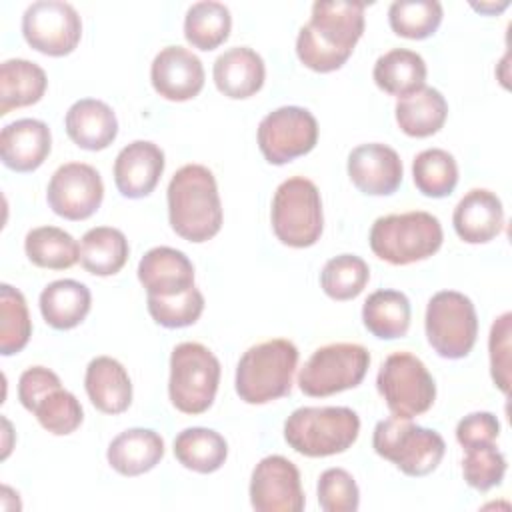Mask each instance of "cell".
<instances>
[{"instance_id":"6da1fadb","label":"cell","mask_w":512,"mask_h":512,"mask_svg":"<svg viewBox=\"0 0 512 512\" xmlns=\"http://www.w3.org/2000/svg\"><path fill=\"white\" fill-rule=\"evenodd\" d=\"M364 2L318 0L312 4L310 22L296 38L300 62L314 72H334L352 56L364 32Z\"/></svg>"},{"instance_id":"7a4b0ae2","label":"cell","mask_w":512,"mask_h":512,"mask_svg":"<svg viewBox=\"0 0 512 512\" xmlns=\"http://www.w3.org/2000/svg\"><path fill=\"white\" fill-rule=\"evenodd\" d=\"M172 230L188 242H206L222 228V202L212 170L202 164L178 168L166 190Z\"/></svg>"},{"instance_id":"3957f363","label":"cell","mask_w":512,"mask_h":512,"mask_svg":"<svg viewBox=\"0 0 512 512\" xmlns=\"http://www.w3.org/2000/svg\"><path fill=\"white\" fill-rule=\"evenodd\" d=\"M360 434V418L346 406H302L284 422V440L308 458L346 452Z\"/></svg>"},{"instance_id":"277c9868","label":"cell","mask_w":512,"mask_h":512,"mask_svg":"<svg viewBox=\"0 0 512 512\" xmlns=\"http://www.w3.org/2000/svg\"><path fill=\"white\" fill-rule=\"evenodd\" d=\"M298 348L286 338H272L250 346L236 366V394L246 404H266L292 390Z\"/></svg>"},{"instance_id":"5b68a950","label":"cell","mask_w":512,"mask_h":512,"mask_svg":"<svg viewBox=\"0 0 512 512\" xmlns=\"http://www.w3.org/2000/svg\"><path fill=\"white\" fill-rule=\"evenodd\" d=\"M442 240L440 220L424 210L380 216L374 220L368 236L372 252L394 266H406L434 256Z\"/></svg>"},{"instance_id":"8992f818","label":"cell","mask_w":512,"mask_h":512,"mask_svg":"<svg viewBox=\"0 0 512 512\" xmlns=\"http://www.w3.org/2000/svg\"><path fill=\"white\" fill-rule=\"evenodd\" d=\"M372 446L378 456L414 478L434 472L446 452L444 438L436 430L416 426L410 418L400 416H390L376 424Z\"/></svg>"},{"instance_id":"52a82bcc","label":"cell","mask_w":512,"mask_h":512,"mask_svg":"<svg viewBox=\"0 0 512 512\" xmlns=\"http://www.w3.org/2000/svg\"><path fill=\"white\" fill-rule=\"evenodd\" d=\"M220 362L200 342H180L170 354L168 396L184 414L206 412L218 392Z\"/></svg>"},{"instance_id":"ba28073f","label":"cell","mask_w":512,"mask_h":512,"mask_svg":"<svg viewBox=\"0 0 512 512\" xmlns=\"http://www.w3.org/2000/svg\"><path fill=\"white\" fill-rule=\"evenodd\" d=\"M270 220L282 244L292 248L314 246L324 228L322 200L316 184L304 176L284 180L274 192Z\"/></svg>"},{"instance_id":"9c48e42d","label":"cell","mask_w":512,"mask_h":512,"mask_svg":"<svg viewBox=\"0 0 512 512\" xmlns=\"http://www.w3.org/2000/svg\"><path fill=\"white\" fill-rule=\"evenodd\" d=\"M370 366V352L362 344L334 342L320 346L304 362L298 386L306 396L324 398L356 388Z\"/></svg>"},{"instance_id":"30bf717a","label":"cell","mask_w":512,"mask_h":512,"mask_svg":"<svg viewBox=\"0 0 512 512\" xmlns=\"http://www.w3.org/2000/svg\"><path fill=\"white\" fill-rule=\"evenodd\" d=\"M424 328L434 352L448 360L470 354L478 336V316L472 300L456 290L436 292L426 306Z\"/></svg>"},{"instance_id":"8fae6325","label":"cell","mask_w":512,"mask_h":512,"mask_svg":"<svg viewBox=\"0 0 512 512\" xmlns=\"http://www.w3.org/2000/svg\"><path fill=\"white\" fill-rule=\"evenodd\" d=\"M376 386L392 416L414 418L436 400V382L424 362L410 352L390 354L378 370Z\"/></svg>"},{"instance_id":"7c38bea8","label":"cell","mask_w":512,"mask_h":512,"mask_svg":"<svg viewBox=\"0 0 512 512\" xmlns=\"http://www.w3.org/2000/svg\"><path fill=\"white\" fill-rule=\"evenodd\" d=\"M256 138L266 162L282 166L316 146L318 122L302 106H280L260 120Z\"/></svg>"},{"instance_id":"4fadbf2b","label":"cell","mask_w":512,"mask_h":512,"mask_svg":"<svg viewBox=\"0 0 512 512\" xmlns=\"http://www.w3.org/2000/svg\"><path fill=\"white\" fill-rule=\"evenodd\" d=\"M24 40L46 56L70 54L82 38V20L76 8L62 0L32 2L22 16Z\"/></svg>"},{"instance_id":"5bb4252c","label":"cell","mask_w":512,"mask_h":512,"mask_svg":"<svg viewBox=\"0 0 512 512\" xmlns=\"http://www.w3.org/2000/svg\"><path fill=\"white\" fill-rule=\"evenodd\" d=\"M104 184L98 170L84 162H66L50 178L46 200L66 220H86L102 204Z\"/></svg>"},{"instance_id":"9a60e30c","label":"cell","mask_w":512,"mask_h":512,"mask_svg":"<svg viewBox=\"0 0 512 512\" xmlns=\"http://www.w3.org/2000/svg\"><path fill=\"white\" fill-rule=\"evenodd\" d=\"M250 504L256 512H300L306 498L300 470L280 454L262 458L250 478Z\"/></svg>"},{"instance_id":"2e32d148","label":"cell","mask_w":512,"mask_h":512,"mask_svg":"<svg viewBox=\"0 0 512 512\" xmlns=\"http://www.w3.org/2000/svg\"><path fill=\"white\" fill-rule=\"evenodd\" d=\"M402 160L398 152L382 142L356 146L348 154V176L368 196H388L402 184Z\"/></svg>"},{"instance_id":"e0dca14e","label":"cell","mask_w":512,"mask_h":512,"mask_svg":"<svg viewBox=\"0 0 512 512\" xmlns=\"http://www.w3.org/2000/svg\"><path fill=\"white\" fill-rule=\"evenodd\" d=\"M150 82L162 98L184 102L204 88V66L188 48L166 46L152 60Z\"/></svg>"},{"instance_id":"ac0fdd59","label":"cell","mask_w":512,"mask_h":512,"mask_svg":"<svg viewBox=\"0 0 512 512\" xmlns=\"http://www.w3.org/2000/svg\"><path fill=\"white\" fill-rule=\"evenodd\" d=\"M164 164L160 146L150 140H134L114 160V184L124 198H144L156 188Z\"/></svg>"},{"instance_id":"d6986e66","label":"cell","mask_w":512,"mask_h":512,"mask_svg":"<svg viewBox=\"0 0 512 512\" xmlns=\"http://www.w3.org/2000/svg\"><path fill=\"white\" fill-rule=\"evenodd\" d=\"M52 148V134L46 122L20 118L0 132V158L14 172H32L44 164Z\"/></svg>"},{"instance_id":"ffe728a7","label":"cell","mask_w":512,"mask_h":512,"mask_svg":"<svg viewBox=\"0 0 512 512\" xmlns=\"http://www.w3.org/2000/svg\"><path fill=\"white\" fill-rule=\"evenodd\" d=\"M138 280L148 296H178L194 286V266L176 248H150L138 262Z\"/></svg>"},{"instance_id":"44dd1931","label":"cell","mask_w":512,"mask_h":512,"mask_svg":"<svg viewBox=\"0 0 512 512\" xmlns=\"http://www.w3.org/2000/svg\"><path fill=\"white\" fill-rule=\"evenodd\" d=\"M452 224L460 240L468 244H486L502 232V202L486 188H472L456 204Z\"/></svg>"},{"instance_id":"7402d4cb","label":"cell","mask_w":512,"mask_h":512,"mask_svg":"<svg viewBox=\"0 0 512 512\" xmlns=\"http://www.w3.org/2000/svg\"><path fill=\"white\" fill-rule=\"evenodd\" d=\"M68 138L90 152L108 148L118 136V120L114 110L96 98L76 100L64 118Z\"/></svg>"},{"instance_id":"603a6c76","label":"cell","mask_w":512,"mask_h":512,"mask_svg":"<svg viewBox=\"0 0 512 512\" xmlns=\"http://www.w3.org/2000/svg\"><path fill=\"white\" fill-rule=\"evenodd\" d=\"M216 88L232 98L242 100L254 96L266 78L262 56L248 46H234L222 52L212 68Z\"/></svg>"},{"instance_id":"cb8c5ba5","label":"cell","mask_w":512,"mask_h":512,"mask_svg":"<svg viewBox=\"0 0 512 512\" xmlns=\"http://www.w3.org/2000/svg\"><path fill=\"white\" fill-rule=\"evenodd\" d=\"M84 388L90 402L104 414H122L132 404L130 376L112 356H96L90 360Z\"/></svg>"},{"instance_id":"d4e9b609","label":"cell","mask_w":512,"mask_h":512,"mask_svg":"<svg viewBox=\"0 0 512 512\" xmlns=\"http://www.w3.org/2000/svg\"><path fill=\"white\" fill-rule=\"evenodd\" d=\"M164 456V440L150 428H128L108 444V464L122 476L150 472Z\"/></svg>"},{"instance_id":"484cf974","label":"cell","mask_w":512,"mask_h":512,"mask_svg":"<svg viewBox=\"0 0 512 512\" xmlns=\"http://www.w3.org/2000/svg\"><path fill=\"white\" fill-rule=\"evenodd\" d=\"M92 294L86 284L62 278L40 292V314L54 330L76 328L90 312Z\"/></svg>"},{"instance_id":"4316f807","label":"cell","mask_w":512,"mask_h":512,"mask_svg":"<svg viewBox=\"0 0 512 512\" xmlns=\"http://www.w3.org/2000/svg\"><path fill=\"white\" fill-rule=\"evenodd\" d=\"M396 122L400 130L414 138L436 134L448 116V102L440 90L422 86L420 90L396 100Z\"/></svg>"},{"instance_id":"83f0119b","label":"cell","mask_w":512,"mask_h":512,"mask_svg":"<svg viewBox=\"0 0 512 512\" xmlns=\"http://www.w3.org/2000/svg\"><path fill=\"white\" fill-rule=\"evenodd\" d=\"M48 86L46 72L26 58H8L0 64V116L14 108L36 104Z\"/></svg>"},{"instance_id":"f1b7e54d","label":"cell","mask_w":512,"mask_h":512,"mask_svg":"<svg viewBox=\"0 0 512 512\" xmlns=\"http://www.w3.org/2000/svg\"><path fill=\"white\" fill-rule=\"evenodd\" d=\"M426 72V62L418 52L392 48L376 60L372 76L380 90L402 98L426 86Z\"/></svg>"},{"instance_id":"f546056e","label":"cell","mask_w":512,"mask_h":512,"mask_svg":"<svg viewBox=\"0 0 512 512\" xmlns=\"http://www.w3.org/2000/svg\"><path fill=\"white\" fill-rule=\"evenodd\" d=\"M410 316V300L400 290H376L366 298L362 306V322L366 330L380 340L406 336L410 328Z\"/></svg>"},{"instance_id":"4dcf8cb0","label":"cell","mask_w":512,"mask_h":512,"mask_svg":"<svg viewBox=\"0 0 512 512\" xmlns=\"http://www.w3.org/2000/svg\"><path fill=\"white\" fill-rule=\"evenodd\" d=\"M130 246L122 230L112 226L90 228L80 242V264L94 276H112L128 260Z\"/></svg>"},{"instance_id":"1f68e13d","label":"cell","mask_w":512,"mask_h":512,"mask_svg":"<svg viewBox=\"0 0 512 512\" xmlns=\"http://www.w3.org/2000/svg\"><path fill=\"white\" fill-rule=\"evenodd\" d=\"M176 460L198 474H212L222 468L228 456L224 436L212 428L192 426L174 438Z\"/></svg>"},{"instance_id":"d6a6232c","label":"cell","mask_w":512,"mask_h":512,"mask_svg":"<svg viewBox=\"0 0 512 512\" xmlns=\"http://www.w3.org/2000/svg\"><path fill=\"white\" fill-rule=\"evenodd\" d=\"M24 252L34 266L48 270H66L80 260L78 242L58 226L32 228L24 238Z\"/></svg>"},{"instance_id":"836d02e7","label":"cell","mask_w":512,"mask_h":512,"mask_svg":"<svg viewBox=\"0 0 512 512\" xmlns=\"http://www.w3.org/2000/svg\"><path fill=\"white\" fill-rule=\"evenodd\" d=\"M232 28L228 6L216 0H202L188 8L184 16V36L198 50H214L226 42Z\"/></svg>"},{"instance_id":"e575fe53","label":"cell","mask_w":512,"mask_h":512,"mask_svg":"<svg viewBox=\"0 0 512 512\" xmlns=\"http://www.w3.org/2000/svg\"><path fill=\"white\" fill-rule=\"evenodd\" d=\"M414 186L428 198H444L458 184V164L442 148H428L416 154L412 162Z\"/></svg>"},{"instance_id":"d590c367","label":"cell","mask_w":512,"mask_h":512,"mask_svg":"<svg viewBox=\"0 0 512 512\" xmlns=\"http://www.w3.org/2000/svg\"><path fill=\"white\" fill-rule=\"evenodd\" d=\"M442 14L438 0H394L388 8V22L402 38L424 40L438 30Z\"/></svg>"},{"instance_id":"8d00e7d4","label":"cell","mask_w":512,"mask_h":512,"mask_svg":"<svg viewBox=\"0 0 512 512\" xmlns=\"http://www.w3.org/2000/svg\"><path fill=\"white\" fill-rule=\"evenodd\" d=\"M370 280L368 264L356 254H340L330 258L320 272V286L332 300L356 298Z\"/></svg>"},{"instance_id":"74e56055","label":"cell","mask_w":512,"mask_h":512,"mask_svg":"<svg viewBox=\"0 0 512 512\" xmlns=\"http://www.w3.org/2000/svg\"><path fill=\"white\" fill-rule=\"evenodd\" d=\"M32 336V320L20 290L10 284L0 286V354L20 352Z\"/></svg>"},{"instance_id":"f35d334b","label":"cell","mask_w":512,"mask_h":512,"mask_svg":"<svg viewBox=\"0 0 512 512\" xmlns=\"http://www.w3.org/2000/svg\"><path fill=\"white\" fill-rule=\"evenodd\" d=\"M32 414L38 418L44 430L56 436L72 434L82 424V418H84L78 398L72 392L64 390L62 386L42 396L36 402Z\"/></svg>"},{"instance_id":"ab89813d","label":"cell","mask_w":512,"mask_h":512,"mask_svg":"<svg viewBox=\"0 0 512 512\" xmlns=\"http://www.w3.org/2000/svg\"><path fill=\"white\" fill-rule=\"evenodd\" d=\"M146 306L156 324L164 328H186L200 318L204 310V296L196 286H192L178 296H148Z\"/></svg>"},{"instance_id":"60d3db41","label":"cell","mask_w":512,"mask_h":512,"mask_svg":"<svg viewBox=\"0 0 512 512\" xmlns=\"http://www.w3.org/2000/svg\"><path fill=\"white\" fill-rule=\"evenodd\" d=\"M462 474L470 488L486 492L500 486L506 474V458L494 444L466 448L462 460Z\"/></svg>"},{"instance_id":"b9f144b4","label":"cell","mask_w":512,"mask_h":512,"mask_svg":"<svg viewBox=\"0 0 512 512\" xmlns=\"http://www.w3.org/2000/svg\"><path fill=\"white\" fill-rule=\"evenodd\" d=\"M318 504L324 512H356L360 490L356 480L344 468H328L318 478Z\"/></svg>"},{"instance_id":"7bdbcfd3","label":"cell","mask_w":512,"mask_h":512,"mask_svg":"<svg viewBox=\"0 0 512 512\" xmlns=\"http://www.w3.org/2000/svg\"><path fill=\"white\" fill-rule=\"evenodd\" d=\"M510 320L512 314L504 312L500 314L492 328L488 338V350H490V374L494 384L508 394L510 390Z\"/></svg>"},{"instance_id":"ee69618b","label":"cell","mask_w":512,"mask_h":512,"mask_svg":"<svg viewBox=\"0 0 512 512\" xmlns=\"http://www.w3.org/2000/svg\"><path fill=\"white\" fill-rule=\"evenodd\" d=\"M500 434V422L492 412H472L456 426V440L464 448L494 444Z\"/></svg>"},{"instance_id":"f6af8a7d","label":"cell","mask_w":512,"mask_h":512,"mask_svg":"<svg viewBox=\"0 0 512 512\" xmlns=\"http://www.w3.org/2000/svg\"><path fill=\"white\" fill-rule=\"evenodd\" d=\"M58 386H62V382L56 372H52L50 368H44V366H30L20 374L18 400L22 402V406L28 412H32L36 402Z\"/></svg>"},{"instance_id":"bcb514c9","label":"cell","mask_w":512,"mask_h":512,"mask_svg":"<svg viewBox=\"0 0 512 512\" xmlns=\"http://www.w3.org/2000/svg\"><path fill=\"white\" fill-rule=\"evenodd\" d=\"M508 6V2H502L500 6H492V4H472V8H476V10H480V12H488V10H502V8H506Z\"/></svg>"}]
</instances>
